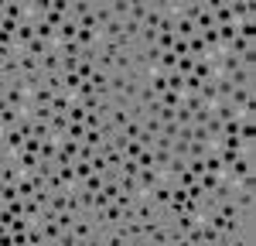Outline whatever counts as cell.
<instances>
[{
  "instance_id": "4",
  "label": "cell",
  "mask_w": 256,
  "mask_h": 246,
  "mask_svg": "<svg viewBox=\"0 0 256 246\" xmlns=\"http://www.w3.org/2000/svg\"><path fill=\"white\" fill-rule=\"evenodd\" d=\"M76 219H79L76 212H62V216H58V226H62V229H72V226H76Z\"/></svg>"
},
{
  "instance_id": "3",
  "label": "cell",
  "mask_w": 256,
  "mask_h": 246,
  "mask_svg": "<svg viewBox=\"0 0 256 246\" xmlns=\"http://www.w3.org/2000/svg\"><path fill=\"white\" fill-rule=\"evenodd\" d=\"M110 7H113V18H116V20L130 18V4H126V0H116V4H110Z\"/></svg>"
},
{
  "instance_id": "2",
  "label": "cell",
  "mask_w": 256,
  "mask_h": 246,
  "mask_svg": "<svg viewBox=\"0 0 256 246\" xmlns=\"http://www.w3.org/2000/svg\"><path fill=\"white\" fill-rule=\"evenodd\" d=\"M86 134H89V130H86V123H72V126H68V134H65V140H86Z\"/></svg>"
},
{
  "instance_id": "1",
  "label": "cell",
  "mask_w": 256,
  "mask_h": 246,
  "mask_svg": "<svg viewBox=\"0 0 256 246\" xmlns=\"http://www.w3.org/2000/svg\"><path fill=\"white\" fill-rule=\"evenodd\" d=\"M147 10H150V4H144V0H130V18H126V20L144 24V20H147Z\"/></svg>"
}]
</instances>
